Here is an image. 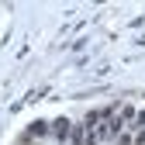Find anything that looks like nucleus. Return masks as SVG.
Listing matches in <instances>:
<instances>
[{
	"label": "nucleus",
	"instance_id": "obj_1",
	"mask_svg": "<svg viewBox=\"0 0 145 145\" xmlns=\"http://www.w3.org/2000/svg\"><path fill=\"white\" fill-rule=\"evenodd\" d=\"M48 131H52V124H48V121H31V124H28V135H24V142H35V138H45Z\"/></svg>",
	"mask_w": 145,
	"mask_h": 145
},
{
	"label": "nucleus",
	"instance_id": "obj_4",
	"mask_svg": "<svg viewBox=\"0 0 145 145\" xmlns=\"http://www.w3.org/2000/svg\"><path fill=\"white\" fill-rule=\"evenodd\" d=\"M135 145H145V128H138V131H135Z\"/></svg>",
	"mask_w": 145,
	"mask_h": 145
},
{
	"label": "nucleus",
	"instance_id": "obj_3",
	"mask_svg": "<svg viewBox=\"0 0 145 145\" xmlns=\"http://www.w3.org/2000/svg\"><path fill=\"white\" fill-rule=\"evenodd\" d=\"M52 131H56V138H59V142L66 145V138H69V131H72V124H69V121L62 118V121H56V124H52Z\"/></svg>",
	"mask_w": 145,
	"mask_h": 145
},
{
	"label": "nucleus",
	"instance_id": "obj_2",
	"mask_svg": "<svg viewBox=\"0 0 145 145\" xmlns=\"http://www.w3.org/2000/svg\"><path fill=\"white\" fill-rule=\"evenodd\" d=\"M86 135H90V128H86V124H72L69 142H72V145H86Z\"/></svg>",
	"mask_w": 145,
	"mask_h": 145
}]
</instances>
